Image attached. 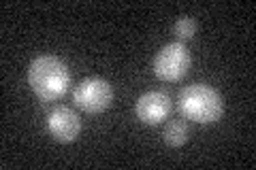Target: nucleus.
I'll use <instances>...</instances> for the list:
<instances>
[{
	"mask_svg": "<svg viewBox=\"0 0 256 170\" xmlns=\"http://www.w3.org/2000/svg\"><path fill=\"white\" fill-rule=\"evenodd\" d=\"M45 126H47V132H50L52 139L62 145L75 143L79 139V134H82V119H79L75 109L64 107V104L54 107L47 113Z\"/></svg>",
	"mask_w": 256,
	"mask_h": 170,
	"instance_id": "obj_5",
	"label": "nucleus"
},
{
	"mask_svg": "<svg viewBox=\"0 0 256 170\" xmlns=\"http://www.w3.org/2000/svg\"><path fill=\"white\" fill-rule=\"evenodd\" d=\"M196 21L192 19V17H180L178 21H175V26H173V34L178 36L180 43H184V40H190L192 36L196 34Z\"/></svg>",
	"mask_w": 256,
	"mask_h": 170,
	"instance_id": "obj_8",
	"label": "nucleus"
},
{
	"mask_svg": "<svg viewBox=\"0 0 256 170\" xmlns=\"http://www.w3.org/2000/svg\"><path fill=\"white\" fill-rule=\"evenodd\" d=\"M190 139V128L184 119H171L166 121L164 130H162V141L169 145V147H182L186 145Z\"/></svg>",
	"mask_w": 256,
	"mask_h": 170,
	"instance_id": "obj_7",
	"label": "nucleus"
},
{
	"mask_svg": "<svg viewBox=\"0 0 256 170\" xmlns=\"http://www.w3.org/2000/svg\"><path fill=\"white\" fill-rule=\"evenodd\" d=\"M26 81L41 102H56L62 96H66L70 83H73V75H70L68 64L62 58L45 53L30 62Z\"/></svg>",
	"mask_w": 256,
	"mask_h": 170,
	"instance_id": "obj_1",
	"label": "nucleus"
},
{
	"mask_svg": "<svg viewBox=\"0 0 256 170\" xmlns=\"http://www.w3.org/2000/svg\"><path fill=\"white\" fill-rule=\"evenodd\" d=\"M73 100L88 115H100L114 104V87L102 77H88L75 87Z\"/></svg>",
	"mask_w": 256,
	"mask_h": 170,
	"instance_id": "obj_4",
	"label": "nucleus"
},
{
	"mask_svg": "<svg viewBox=\"0 0 256 170\" xmlns=\"http://www.w3.org/2000/svg\"><path fill=\"white\" fill-rule=\"evenodd\" d=\"M192 66V55L186 43L173 40L158 49L154 58V75L164 83H178L188 75Z\"/></svg>",
	"mask_w": 256,
	"mask_h": 170,
	"instance_id": "obj_3",
	"label": "nucleus"
},
{
	"mask_svg": "<svg viewBox=\"0 0 256 170\" xmlns=\"http://www.w3.org/2000/svg\"><path fill=\"white\" fill-rule=\"evenodd\" d=\"M178 107L184 119H190L201 126L218 124L224 115L222 94L207 83L186 85L178 96Z\"/></svg>",
	"mask_w": 256,
	"mask_h": 170,
	"instance_id": "obj_2",
	"label": "nucleus"
},
{
	"mask_svg": "<svg viewBox=\"0 0 256 170\" xmlns=\"http://www.w3.org/2000/svg\"><path fill=\"white\" fill-rule=\"evenodd\" d=\"M171 109H173L171 96L160 92V90L143 92L137 98V102H134V115L146 126L162 124V121L171 115Z\"/></svg>",
	"mask_w": 256,
	"mask_h": 170,
	"instance_id": "obj_6",
	"label": "nucleus"
}]
</instances>
